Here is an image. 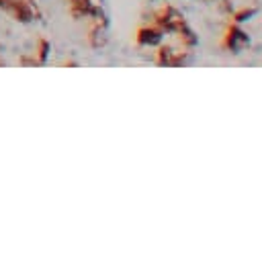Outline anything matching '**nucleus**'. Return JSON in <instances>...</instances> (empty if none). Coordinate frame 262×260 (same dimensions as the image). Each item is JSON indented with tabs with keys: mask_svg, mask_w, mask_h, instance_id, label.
I'll use <instances>...</instances> for the list:
<instances>
[{
	"mask_svg": "<svg viewBox=\"0 0 262 260\" xmlns=\"http://www.w3.org/2000/svg\"><path fill=\"white\" fill-rule=\"evenodd\" d=\"M256 12V8H242V10H237L235 14H233V23H244V20H248L252 14Z\"/></svg>",
	"mask_w": 262,
	"mask_h": 260,
	"instance_id": "0eeeda50",
	"label": "nucleus"
},
{
	"mask_svg": "<svg viewBox=\"0 0 262 260\" xmlns=\"http://www.w3.org/2000/svg\"><path fill=\"white\" fill-rule=\"evenodd\" d=\"M162 39V31L154 25V27H139L135 33V41L137 45H156Z\"/></svg>",
	"mask_w": 262,
	"mask_h": 260,
	"instance_id": "7ed1b4c3",
	"label": "nucleus"
},
{
	"mask_svg": "<svg viewBox=\"0 0 262 260\" xmlns=\"http://www.w3.org/2000/svg\"><path fill=\"white\" fill-rule=\"evenodd\" d=\"M215 2H219V0H215Z\"/></svg>",
	"mask_w": 262,
	"mask_h": 260,
	"instance_id": "1a4fd4ad",
	"label": "nucleus"
},
{
	"mask_svg": "<svg viewBox=\"0 0 262 260\" xmlns=\"http://www.w3.org/2000/svg\"><path fill=\"white\" fill-rule=\"evenodd\" d=\"M172 55H174V49L170 45H162L156 51V63L158 66H170L172 63Z\"/></svg>",
	"mask_w": 262,
	"mask_h": 260,
	"instance_id": "423d86ee",
	"label": "nucleus"
},
{
	"mask_svg": "<svg viewBox=\"0 0 262 260\" xmlns=\"http://www.w3.org/2000/svg\"><path fill=\"white\" fill-rule=\"evenodd\" d=\"M47 49H49V43H47L45 39H41V41H39V47H37V61H45Z\"/></svg>",
	"mask_w": 262,
	"mask_h": 260,
	"instance_id": "6e6552de",
	"label": "nucleus"
},
{
	"mask_svg": "<svg viewBox=\"0 0 262 260\" xmlns=\"http://www.w3.org/2000/svg\"><path fill=\"white\" fill-rule=\"evenodd\" d=\"M180 18H182V16H180L172 6H162L160 10L154 12V23H156V27H158L162 33H164V31L174 33L176 23H178Z\"/></svg>",
	"mask_w": 262,
	"mask_h": 260,
	"instance_id": "f03ea898",
	"label": "nucleus"
},
{
	"mask_svg": "<svg viewBox=\"0 0 262 260\" xmlns=\"http://www.w3.org/2000/svg\"><path fill=\"white\" fill-rule=\"evenodd\" d=\"M248 35L237 27V23H231L229 27H227V31H225V35H223V41H221V45H223V49H227V51H231V53H237L244 45H248Z\"/></svg>",
	"mask_w": 262,
	"mask_h": 260,
	"instance_id": "f257e3e1",
	"label": "nucleus"
},
{
	"mask_svg": "<svg viewBox=\"0 0 262 260\" xmlns=\"http://www.w3.org/2000/svg\"><path fill=\"white\" fill-rule=\"evenodd\" d=\"M174 33L178 35V39H180V43L184 45V47H192V45H196V35H194V31L186 25V20L184 18H180L178 23H176V29H174Z\"/></svg>",
	"mask_w": 262,
	"mask_h": 260,
	"instance_id": "20e7f679",
	"label": "nucleus"
},
{
	"mask_svg": "<svg viewBox=\"0 0 262 260\" xmlns=\"http://www.w3.org/2000/svg\"><path fill=\"white\" fill-rule=\"evenodd\" d=\"M98 8H94L90 4V0H70V12L80 18V16H92Z\"/></svg>",
	"mask_w": 262,
	"mask_h": 260,
	"instance_id": "39448f33",
	"label": "nucleus"
}]
</instances>
